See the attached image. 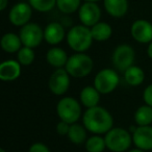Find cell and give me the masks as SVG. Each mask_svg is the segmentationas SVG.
<instances>
[{
  "label": "cell",
  "mask_w": 152,
  "mask_h": 152,
  "mask_svg": "<svg viewBox=\"0 0 152 152\" xmlns=\"http://www.w3.org/2000/svg\"><path fill=\"white\" fill-rule=\"evenodd\" d=\"M83 124L94 134H105L114 127V118L106 108L97 105L83 113Z\"/></svg>",
  "instance_id": "cell-1"
},
{
  "label": "cell",
  "mask_w": 152,
  "mask_h": 152,
  "mask_svg": "<svg viewBox=\"0 0 152 152\" xmlns=\"http://www.w3.org/2000/svg\"><path fill=\"white\" fill-rule=\"evenodd\" d=\"M91 28L86 25H75L68 31L67 43L75 52H86L93 44Z\"/></svg>",
  "instance_id": "cell-2"
},
{
  "label": "cell",
  "mask_w": 152,
  "mask_h": 152,
  "mask_svg": "<svg viewBox=\"0 0 152 152\" xmlns=\"http://www.w3.org/2000/svg\"><path fill=\"white\" fill-rule=\"evenodd\" d=\"M94 61L90 55L85 52H76L69 56L65 69L74 78H83L92 72Z\"/></svg>",
  "instance_id": "cell-3"
},
{
  "label": "cell",
  "mask_w": 152,
  "mask_h": 152,
  "mask_svg": "<svg viewBox=\"0 0 152 152\" xmlns=\"http://www.w3.org/2000/svg\"><path fill=\"white\" fill-rule=\"evenodd\" d=\"M106 148L112 152H125L130 148L132 141V134L122 127H113L105 133Z\"/></svg>",
  "instance_id": "cell-4"
},
{
  "label": "cell",
  "mask_w": 152,
  "mask_h": 152,
  "mask_svg": "<svg viewBox=\"0 0 152 152\" xmlns=\"http://www.w3.org/2000/svg\"><path fill=\"white\" fill-rule=\"evenodd\" d=\"M56 114L61 121L73 124L81 118V103L73 97H64L56 105Z\"/></svg>",
  "instance_id": "cell-5"
},
{
  "label": "cell",
  "mask_w": 152,
  "mask_h": 152,
  "mask_svg": "<svg viewBox=\"0 0 152 152\" xmlns=\"http://www.w3.org/2000/svg\"><path fill=\"white\" fill-rule=\"evenodd\" d=\"M119 83H120L119 74L117 73L116 70L108 68L100 70L94 78V87L102 95L114 92L119 86Z\"/></svg>",
  "instance_id": "cell-6"
},
{
  "label": "cell",
  "mask_w": 152,
  "mask_h": 152,
  "mask_svg": "<svg viewBox=\"0 0 152 152\" xmlns=\"http://www.w3.org/2000/svg\"><path fill=\"white\" fill-rule=\"evenodd\" d=\"M135 59L134 49L128 44H121L113 52L112 61L114 67L121 72H124L133 65Z\"/></svg>",
  "instance_id": "cell-7"
},
{
  "label": "cell",
  "mask_w": 152,
  "mask_h": 152,
  "mask_svg": "<svg viewBox=\"0 0 152 152\" xmlns=\"http://www.w3.org/2000/svg\"><path fill=\"white\" fill-rule=\"evenodd\" d=\"M20 39L23 46L37 48L44 40V30L37 23H27L20 30Z\"/></svg>",
  "instance_id": "cell-8"
},
{
  "label": "cell",
  "mask_w": 152,
  "mask_h": 152,
  "mask_svg": "<svg viewBox=\"0 0 152 152\" xmlns=\"http://www.w3.org/2000/svg\"><path fill=\"white\" fill-rule=\"evenodd\" d=\"M70 74L65 68H58L49 77L48 88L50 92L54 95L61 96L68 92L70 88Z\"/></svg>",
  "instance_id": "cell-9"
},
{
  "label": "cell",
  "mask_w": 152,
  "mask_h": 152,
  "mask_svg": "<svg viewBox=\"0 0 152 152\" xmlns=\"http://www.w3.org/2000/svg\"><path fill=\"white\" fill-rule=\"evenodd\" d=\"M79 20L83 25L92 27L98 22H100L101 11L95 2H86L79 7Z\"/></svg>",
  "instance_id": "cell-10"
},
{
  "label": "cell",
  "mask_w": 152,
  "mask_h": 152,
  "mask_svg": "<svg viewBox=\"0 0 152 152\" xmlns=\"http://www.w3.org/2000/svg\"><path fill=\"white\" fill-rule=\"evenodd\" d=\"M32 14V7L25 2H19L12 7L10 12V21L15 26H24L29 22Z\"/></svg>",
  "instance_id": "cell-11"
},
{
  "label": "cell",
  "mask_w": 152,
  "mask_h": 152,
  "mask_svg": "<svg viewBox=\"0 0 152 152\" xmlns=\"http://www.w3.org/2000/svg\"><path fill=\"white\" fill-rule=\"evenodd\" d=\"M130 34L137 42L149 44L152 42V24L147 20H137L131 25Z\"/></svg>",
  "instance_id": "cell-12"
},
{
  "label": "cell",
  "mask_w": 152,
  "mask_h": 152,
  "mask_svg": "<svg viewBox=\"0 0 152 152\" xmlns=\"http://www.w3.org/2000/svg\"><path fill=\"white\" fill-rule=\"evenodd\" d=\"M132 141L139 149L152 150V126H137L132 132Z\"/></svg>",
  "instance_id": "cell-13"
},
{
  "label": "cell",
  "mask_w": 152,
  "mask_h": 152,
  "mask_svg": "<svg viewBox=\"0 0 152 152\" xmlns=\"http://www.w3.org/2000/svg\"><path fill=\"white\" fill-rule=\"evenodd\" d=\"M21 75V64L15 59H7L0 65V79L5 83L17 80Z\"/></svg>",
  "instance_id": "cell-14"
},
{
  "label": "cell",
  "mask_w": 152,
  "mask_h": 152,
  "mask_svg": "<svg viewBox=\"0 0 152 152\" xmlns=\"http://www.w3.org/2000/svg\"><path fill=\"white\" fill-rule=\"evenodd\" d=\"M66 31L58 22H51L44 29V40L50 45H57L65 39Z\"/></svg>",
  "instance_id": "cell-15"
},
{
  "label": "cell",
  "mask_w": 152,
  "mask_h": 152,
  "mask_svg": "<svg viewBox=\"0 0 152 152\" xmlns=\"http://www.w3.org/2000/svg\"><path fill=\"white\" fill-rule=\"evenodd\" d=\"M100 95L97 89L92 86H87L80 91L79 94V99H80L81 105L87 108H91L94 106H97L100 101Z\"/></svg>",
  "instance_id": "cell-16"
},
{
  "label": "cell",
  "mask_w": 152,
  "mask_h": 152,
  "mask_svg": "<svg viewBox=\"0 0 152 152\" xmlns=\"http://www.w3.org/2000/svg\"><path fill=\"white\" fill-rule=\"evenodd\" d=\"M68 58L69 57L67 55V52L59 47H52L46 53V61L56 69L65 67Z\"/></svg>",
  "instance_id": "cell-17"
},
{
  "label": "cell",
  "mask_w": 152,
  "mask_h": 152,
  "mask_svg": "<svg viewBox=\"0 0 152 152\" xmlns=\"http://www.w3.org/2000/svg\"><path fill=\"white\" fill-rule=\"evenodd\" d=\"M1 48L7 53H17L23 47L20 36L13 32H7L1 38Z\"/></svg>",
  "instance_id": "cell-18"
},
{
  "label": "cell",
  "mask_w": 152,
  "mask_h": 152,
  "mask_svg": "<svg viewBox=\"0 0 152 152\" xmlns=\"http://www.w3.org/2000/svg\"><path fill=\"white\" fill-rule=\"evenodd\" d=\"M123 73H124L125 81L127 83V85L131 87H139L145 80V73L143 69L139 66L132 65L127 70H125Z\"/></svg>",
  "instance_id": "cell-19"
},
{
  "label": "cell",
  "mask_w": 152,
  "mask_h": 152,
  "mask_svg": "<svg viewBox=\"0 0 152 152\" xmlns=\"http://www.w3.org/2000/svg\"><path fill=\"white\" fill-rule=\"evenodd\" d=\"M104 7L110 16L121 18L127 13L128 2L127 0H104Z\"/></svg>",
  "instance_id": "cell-20"
},
{
  "label": "cell",
  "mask_w": 152,
  "mask_h": 152,
  "mask_svg": "<svg viewBox=\"0 0 152 152\" xmlns=\"http://www.w3.org/2000/svg\"><path fill=\"white\" fill-rule=\"evenodd\" d=\"M70 142L75 145H81L87 141V128L78 123H73L70 125V130L67 135Z\"/></svg>",
  "instance_id": "cell-21"
},
{
  "label": "cell",
  "mask_w": 152,
  "mask_h": 152,
  "mask_svg": "<svg viewBox=\"0 0 152 152\" xmlns=\"http://www.w3.org/2000/svg\"><path fill=\"white\" fill-rule=\"evenodd\" d=\"M91 32L93 39L98 42H104L108 40L113 34L112 26L105 22H98L91 27Z\"/></svg>",
  "instance_id": "cell-22"
},
{
  "label": "cell",
  "mask_w": 152,
  "mask_h": 152,
  "mask_svg": "<svg viewBox=\"0 0 152 152\" xmlns=\"http://www.w3.org/2000/svg\"><path fill=\"white\" fill-rule=\"evenodd\" d=\"M134 121L137 126H148L152 123V106L148 104L141 105L134 113Z\"/></svg>",
  "instance_id": "cell-23"
},
{
  "label": "cell",
  "mask_w": 152,
  "mask_h": 152,
  "mask_svg": "<svg viewBox=\"0 0 152 152\" xmlns=\"http://www.w3.org/2000/svg\"><path fill=\"white\" fill-rule=\"evenodd\" d=\"M87 152H103L106 149L105 139L100 134H94L87 139L85 143Z\"/></svg>",
  "instance_id": "cell-24"
},
{
  "label": "cell",
  "mask_w": 152,
  "mask_h": 152,
  "mask_svg": "<svg viewBox=\"0 0 152 152\" xmlns=\"http://www.w3.org/2000/svg\"><path fill=\"white\" fill-rule=\"evenodd\" d=\"M36 54L34 48L23 46L17 52V61L21 64V66H29L34 61Z\"/></svg>",
  "instance_id": "cell-25"
},
{
  "label": "cell",
  "mask_w": 152,
  "mask_h": 152,
  "mask_svg": "<svg viewBox=\"0 0 152 152\" xmlns=\"http://www.w3.org/2000/svg\"><path fill=\"white\" fill-rule=\"evenodd\" d=\"M58 10L64 14H72L80 7V0H56Z\"/></svg>",
  "instance_id": "cell-26"
},
{
  "label": "cell",
  "mask_w": 152,
  "mask_h": 152,
  "mask_svg": "<svg viewBox=\"0 0 152 152\" xmlns=\"http://www.w3.org/2000/svg\"><path fill=\"white\" fill-rule=\"evenodd\" d=\"M29 3L38 12H49L56 4V0H29Z\"/></svg>",
  "instance_id": "cell-27"
},
{
  "label": "cell",
  "mask_w": 152,
  "mask_h": 152,
  "mask_svg": "<svg viewBox=\"0 0 152 152\" xmlns=\"http://www.w3.org/2000/svg\"><path fill=\"white\" fill-rule=\"evenodd\" d=\"M70 125L69 123L65 122V121H59L58 123L56 124V127H55V129H56V132L58 133L59 135H68V133H69V130H70Z\"/></svg>",
  "instance_id": "cell-28"
},
{
  "label": "cell",
  "mask_w": 152,
  "mask_h": 152,
  "mask_svg": "<svg viewBox=\"0 0 152 152\" xmlns=\"http://www.w3.org/2000/svg\"><path fill=\"white\" fill-rule=\"evenodd\" d=\"M28 152H50V149L44 143L37 142V143H34L30 146Z\"/></svg>",
  "instance_id": "cell-29"
},
{
  "label": "cell",
  "mask_w": 152,
  "mask_h": 152,
  "mask_svg": "<svg viewBox=\"0 0 152 152\" xmlns=\"http://www.w3.org/2000/svg\"><path fill=\"white\" fill-rule=\"evenodd\" d=\"M143 99L145 104L152 106V83L146 87V89L144 90L143 93Z\"/></svg>",
  "instance_id": "cell-30"
},
{
  "label": "cell",
  "mask_w": 152,
  "mask_h": 152,
  "mask_svg": "<svg viewBox=\"0 0 152 152\" xmlns=\"http://www.w3.org/2000/svg\"><path fill=\"white\" fill-rule=\"evenodd\" d=\"M7 3H9V0H0V10H1V11H4Z\"/></svg>",
  "instance_id": "cell-31"
},
{
  "label": "cell",
  "mask_w": 152,
  "mask_h": 152,
  "mask_svg": "<svg viewBox=\"0 0 152 152\" xmlns=\"http://www.w3.org/2000/svg\"><path fill=\"white\" fill-rule=\"evenodd\" d=\"M147 55L149 58L152 59V42H150L147 47Z\"/></svg>",
  "instance_id": "cell-32"
},
{
  "label": "cell",
  "mask_w": 152,
  "mask_h": 152,
  "mask_svg": "<svg viewBox=\"0 0 152 152\" xmlns=\"http://www.w3.org/2000/svg\"><path fill=\"white\" fill-rule=\"evenodd\" d=\"M128 152H145V151H144V150L139 149V148H137V147H135L134 149H131V150H129Z\"/></svg>",
  "instance_id": "cell-33"
},
{
  "label": "cell",
  "mask_w": 152,
  "mask_h": 152,
  "mask_svg": "<svg viewBox=\"0 0 152 152\" xmlns=\"http://www.w3.org/2000/svg\"><path fill=\"white\" fill-rule=\"evenodd\" d=\"M86 2H97L99 0H85Z\"/></svg>",
  "instance_id": "cell-34"
},
{
  "label": "cell",
  "mask_w": 152,
  "mask_h": 152,
  "mask_svg": "<svg viewBox=\"0 0 152 152\" xmlns=\"http://www.w3.org/2000/svg\"><path fill=\"white\" fill-rule=\"evenodd\" d=\"M0 152H7V151L4 149H0Z\"/></svg>",
  "instance_id": "cell-35"
}]
</instances>
